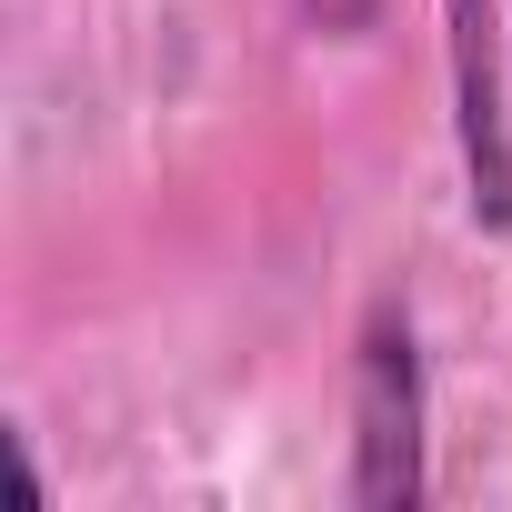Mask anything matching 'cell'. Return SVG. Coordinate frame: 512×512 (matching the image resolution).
Wrapping results in <instances>:
<instances>
[{
    "mask_svg": "<svg viewBox=\"0 0 512 512\" xmlns=\"http://www.w3.org/2000/svg\"><path fill=\"white\" fill-rule=\"evenodd\" d=\"M362 512H422L432 492V382H422V332L412 302H372L352 342V482Z\"/></svg>",
    "mask_w": 512,
    "mask_h": 512,
    "instance_id": "1",
    "label": "cell"
},
{
    "mask_svg": "<svg viewBox=\"0 0 512 512\" xmlns=\"http://www.w3.org/2000/svg\"><path fill=\"white\" fill-rule=\"evenodd\" d=\"M302 21H312V31H332V41H352V31H372V21H382V0H302Z\"/></svg>",
    "mask_w": 512,
    "mask_h": 512,
    "instance_id": "3",
    "label": "cell"
},
{
    "mask_svg": "<svg viewBox=\"0 0 512 512\" xmlns=\"http://www.w3.org/2000/svg\"><path fill=\"white\" fill-rule=\"evenodd\" d=\"M442 61H452V131L472 221L512 231V111H502V11L492 0H442Z\"/></svg>",
    "mask_w": 512,
    "mask_h": 512,
    "instance_id": "2",
    "label": "cell"
}]
</instances>
